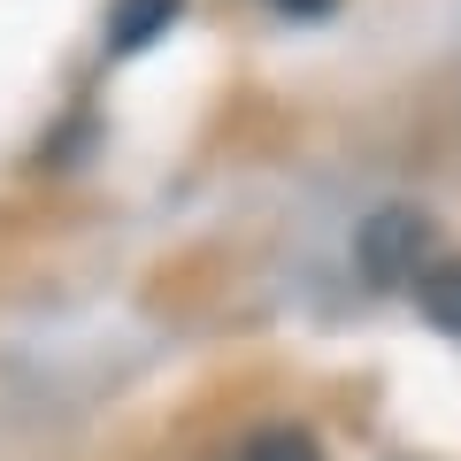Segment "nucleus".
<instances>
[{
	"mask_svg": "<svg viewBox=\"0 0 461 461\" xmlns=\"http://www.w3.org/2000/svg\"><path fill=\"white\" fill-rule=\"evenodd\" d=\"M362 269L377 285H415L430 269V215L415 208H384L362 223Z\"/></svg>",
	"mask_w": 461,
	"mask_h": 461,
	"instance_id": "1",
	"label": "nucleus"
},
{
	"mask_svg": "<svg viewBox=\"0 0 461 461\" xmlns=\"http://www.w3.org/2000/svg\"><path fill=\"white\" fill-rule=\"evenodd\" d=\"M177 16H185V0H115L108 47H115V54H139V47H154V39H162Z\"/></svg>",
	"mask_w": 461,
	"mask_h": 461,
	"instance_id": "2",
	"label": "nucleus"
},
{
	"mask_svg": "<svg viewBox=\"0 0 461 461\" xmlns=\"http://www.w3.org/2000/svg\"><path fill=\"white\" fill-rule=\"evenodd\" d=\"M415 308H423L446 339H461V262H430L423 277H415Z\"/></svg>",
	"mask_w": 461,
	"mask_h": 461,
	"instance_id": "3",
	"label": "nucleus"
},
{
	"mask_svg": "<svg viewBox=\"0 0 461 461\" xmlns=\"http://www.w3.org/2000/svg\"><path fill=\"white\" fill-rule=\"evenodd\" d=\"M239 461H323V454H315V438H308V430L269 423V430H254V438L239 446Z\"/></svg>",
	"mask_w": 461,
	"mask_h": 461,
	"instance_id": "4",
	"label": "nucleus"
}]
</instances>
